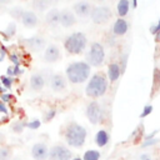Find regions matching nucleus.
I'll list each match as a JSON object with an SVG mask.
<instances>
[{"instance_id": "nucleus-15", "label": "nucleus", "mask_w": 160, "mask_h": 160, "mask_svg": "<svg viewBox=\"0 0 160 160\" xmlns=\"http://www.w3.org/2000/svg\"><path fill=\"white\" fill-rule=\"evenodd\" d=\"M76 24V15L72 10L64 9L60 11V25L62 28H71Z\"/></svg>"}, {"instance_id": "nucleus-27", "label": "nucleus", "mask_w": 160, "mask_h": 160, "mask_svg": "<svg viewBox=\"0 0 160 160\" xmlns=\"http://www.w3.org/2000/svg\"><path fill=\"white\" fill-rule=\"evenodd\" d=\"M0 82H1V85H2L4 89H10L12 86V84H14V78H10V76L4 75V76L0 78Z\"/></svg>"}, {"instance_id": "nucleus-10", "label": "nucleus", "mask_w": 160, "mask_h": 160, "mask_svg": "<svg viewBox=\"0 0 160 160\" xmlns=\"http://www.w3.org/2000/svg\"><path fill=\"white\" fill-rule=\"evenodd\" d=\"M31 156L34 160H48L49 158V146L46 142L39 141L31 146Z\"/></svg>"}, {"instance_id": "nucleus-37", "label": "nucleus", "mask_w": 160, "mask_h": 160, "mask_svg": "<svg viewBox=\"0 0 160 160\" xmlns=\"http://www.w3.org/2000/svg\"><path fill=\"white\" fill-rule=\"evenodd\" d=\"M0 112H2V114H8L9 112V109H8L6 104H4L1 100H0Z\"/></svg>"}, {"instance_id": "nucleus-16", "label": "nucleus", "mask_w": 160, "mask_h": 160, "mask_svg": "<svg viewBox=\"0 0 160 160\" xmlns=\"http://www.w3.org/2000/svg\"><path fill=\"white\" fill-rule=\"evenodd\" d=\"M20 21H21V24H22L25 28L32 29V28H35V26L39 24V18H38V15H36L34 11H31V10H25V11L22 12V16H21Z\"/></svg>"}, {"instance_id": "nucleus-5", "label": "nucleus", "mask_w": 160, "mask_h": 160, "mask_svg": "<svg viewBox=\"0 0 160 160\" xmlns=\"http://www.w3.org/2000/svg\"><path fill=\"white\" fill-rule=\"evenodd\" d=\"M85 61L94 68H99L105 61V49L101 42L94 41L91 42L89 50L85 54Z\"/></svg>"}, {"instance_id": "nucleus-42", "label": "nucleus", "mask_w": 160, "mask_h": 160, "mask_svg": "<svg viewBox=\"0 0 160 160\" xmlns=\"http://www.w3.org/2000/svg\"><path fill=\"white\" fill-rule=\"evenodd\" d=\"M131 6L132 8H136V1H131Z\"/></svg>"}, {"instance_id": "nucleus-38", "label": "nucleus", "mask_w": 160, "mask_h": 160, "mask_svg": "<svg viewBox=\"0 0 160 160\" xmlns=\"http://www.w3.org/2000/svg\"><path fill=\"white\" fill-rule=\"evenodd\" d=\"M14 66V65H12ZM24 72V70L20 68V66H14V76H18V75H21Z\"/></svg>"}, {"instance_id": "nucleus-3", "label": "nucleus", "mask_w": 160, "mask_h": 160, "mask_svg": "<svg viewBox=\"0 0 160 160\" xmlns=\"http://www.w3.org/2000/svg\"><path fill=\"white\" fill-rule=\"evenodd\" d=\"M108 85H109L108 76L104 72L98 71L88 81V85L85 88V94L91 99H99L105 95L108 90Z\"/></svg>"}, {"instance_id": "nucleus-23", "label": "nucleus", "mask_w": 160, "mask_h": 160, "mask_svg": "<svg viewBox=\"0 0 160 160\" xmlns=\"http://www.w3.org/2000/svg\"><path fill=\"white\" fill-rule=\"evenodd\" d=\"M0 160H12V150L9 146H0Z\"/></svg>"}, {"instance_id": "nucleus-12", "label": "nucleus", "mask_w": 160, "mask_h": 160, "mask_svg": "<svg viewBox=\"0 0 160 160\" xmlns=\"http://www.w3.org/2000/svg\"><path fill=\"white\" fill-rule=\"evenodd\" d=\"M25 45L32 50V51H41V50H45L46 49V40L45 38L42 36H39V35H35V36H31L29 39H25Z\"/></svg>"}, {"instance_id": "nucleus-33", "label": "nucleus", "mask_w": 160, "mask_h": 160, "mask_svg": "<svg viewBox=\"0 0 160 160\" xmlns=\"http://www.w3.org/2000/svg\"><path fill=\"white\" fill-rule=\"evenodd\" d=\"M0 100H1L4 104H6V102H10V101L12 100V95H11L10 92H4V94H1V96H0Z\"/></svg>"}, {"instance_id": "nucleus-8", "label": "nucleus", "mask_w": 160, "mask_h": 160, "mask_svg": "<svg viewBox=\"0 0 160 160\" xmlns=\"http://www.w3.org/2000/svg\"><path fill=\"white\" fill-rule=\"evenodd\" d=\"M85 115H86L88 120H89L92 125L99 124V122L101 121V108H100V104H99L96 100L90 101V102L86 105Z\"/></svg>"}, {"instance_id": "nucleus-4", "label": "nucleus", "mask_w": 160, "mask_h": 160, "mask_svg": "<svg viewBox=\"0 0 160 160\" xmlns=\"http://www.w3.org/2000/svg\"><path fill=\"white\" fill-rule=\"evenodd\" d=\"M86 46H88V38L82 31L71 32L64 40V48L70 55H79L84 52Z\"/></svg>"}, {"instance_id": "nucleus-36", "label": "nucleus", "mask_w": 160, "mask_h": 160, "mask_svg": "<svg viewBox=\"0 0 160 160\" xmlns=\"http://www.w3.org/2000/svg\"><path fill=\"white\" fill-rule=\"evenodd\" d=\"M138 160H152V158H151V155H150V154L144 152V154H141V155L138 158Z\"/></svg>"}, {"instance_id": "nucleus-41", "label": "nucleus", "mask_w": 160, "mask_h": 160, "mask_svg": "<svg viewBox=\"0 0 160 160\" xmlns=\"http://www.w3.org/2000/svg\"><path fill=\"white\" fill-rule=\"evenodd\" d=\"M71 160H82V158H80V156H76V158H72Z\"/></svg>"}, {"instance_id": "nucleus-11", "label": "nucleus", "mask_w": 160, "mask_h": 160, "mask_svg": "<svg viewBox=\"0 0 160 160\" xmlns=\"http://www.w3.org/2000/svg\"><path fill=\"white\" fill-rule=\"evenodd\" d=\"M92 9H94V6L89 1H78L72 6L74 14L76 16H79V18H88V16H90Z\"/></svg>"}, {"instance_id": "nucleus-29", "label": "nucleus", "mask_w": 160, "mask_h": 160, "mask_svg": "<svg viewBox=\"0 0 160 160\" xmlns=\"http://www.w3.org/2000/svg\"><path fill=\"white\" fill-rule=\"evenodd\" d=\"M41 122L39 119H34V120H30L29 122H26V128H29L30 130H36L38 128H40Z\"/></svg>"}, {"instance_id": "nucleus-44", "label": "nucleus", "mask_w": 160, "mask_h": 160, "mask_svg": "<svg viewBox=\"0 0 160 160\" xmlns=\"http://www.w3.org/2000/svg\"><path fill=\"white\" fill-rule=\"evenodd\" d=\"M159 160H160V159H159Z\"/></svg>"}, {"instance_id": "nucleus-13", "label": "nucleus", "mask_w": 160, "mask_h": 160, "mask_svg": "<svg viewBox=\"0 0 160 160\" xmlns=\"http://www.w3.org/2000/svg\"><path fill=\"white\" fill-rule=\"evenodd\" d=\"M61 58L60 48L55 44H50L44 50V61L45 62H56Z\"/></svg>"}, {"instance_id": "nucleus-6", "label": "nucleus", "mask_w": 160, "mask_h": 160, "mask_svg": "<svg viewBox=\"0 0 160 160\" xmlns=\"http://www.w3.org/2000/svg\"><path fill=\"white\" fill-rule=\"evenodd\" d=\"M112 18V11L109 6L106 5H99V6H94L91 14H90V19L94 24L96 25H104L106 24L110 19Z\"/></svg>"}, {"instance_id": "nucleus-30", "label": "nucleus", "mask_w": 160, "mask_h": 160, "mask_svg": "<svg viewBox=\"0 0 160 160\" xmlns=\"http://www.w3.org/2000/svg\"><path fill=\"white\" fill-rule=\"evenodd\" d=\"M56 115V110L55 109H49L45 114H44V120L45 121H50L54 119V116Z\"/></svg>"}, {"instance_id": "nucleus-28", "label": "nucleus", "mask_w": 160, "mask_h": 160, "mask_svg": "<svg viewBox=\"0 0 160 160\" xmlns=\"http://www.w3.org/2000/svg\"><path fill=\"white\" fill-rule=\"evenodd\" d=\"M5 34L8 38H12L16 34V24L15 22H10L8 25V28L5 29Z\"/></svg>"}, {"instance_id": "nucleus-20", "label": "nucleus", "mask_w": 160, "mask_h": 160, "mask_svg": "<svg viewBox=\"0 0 160 160\" xmlns=\"http://www.w3.org/2000/svg\"><path fill=\"white\" fill-rule=\"evenodd\" d=\"M110 141V135L105 129H100L95 135V144L99 148H105Z\"/></svg>"}, {"instance_id": "nucleus-34", "label": "nucleus", "mask_w": 160, "mask_h": 160, "mask_svg": "<svg viewBox=\"0 0 160 160\" xmlns=\"http://www.w3.org/2000/svg\"><path fill=\"white\" fill-rule=\"evenodd\" d=\"M151 111H152V106H151V105H146V106L144 108L142 112L140 114V118H145V116H148V115H149Z\"/></svg>"}, {"instance_id": "nucleus-9", "label": "nucleus", "mask_w": 160, "mask_h": 160, "mask_svg": "<svg viewBox=\"0 0 160 160\" xmlns=\"http://www.w3.org/2000/svg\"><path fill=\"white\" fill-rule=\"evenodd\" d=\"M49 86L55 92L64 91L66 89V86H68V79H66V76L64 74H60V72L51 74L50 78H49Z\"/></svg>"}, {"instance_id": "nucleus-26", "label": "nucleus", "mask_w": 160, "mask_h": 160, "mask_svg": "<svg viewBox=\"0 0 160 160\" xmlns=\"http://www.w3.org/2000/svg\"><path fill=\"white\" fill-rule=\"evenodd\" d=\"M25 128H26V121H15L11 125V131L15 134H20L24 131Z\"/></svg>"}, {"instance_id": "nucleus-17", "label": "nucleus", "mask_w": 160, "mask_h": 160, "mask_svg": "<svg viewBox=\"0 0 160 160\" xmlns=\"http://www.w3.org/2000/svg\"><path fill=\"white\" fill-rule=\"evenodd\" d=\"M128 30H129V22L125 19L119 18L118 20H115L112 25V34L115 36H122L128 32Z\"/></svg>"}, {"instance_id": "nucleus-43", "label": "nucleus", "mask_w": 160, "mask_h": 160, "mask_svg": "<svg viewBox=\"0 0 160 160\" xmlns=\"http://www.w3.org/2000/svg\"><path fill=\"white\" fill-rule=\"evenodd\" d=\"M2 59H4V56H2V55H0V61H2Z\"/></svg>"}, {"instance_id": "nucleus-22", "label": "nucleus", "mask_w": 160, "mask_h": 160, "mask_svg": "<svg viewBox=\"0 0 160 160\" xmlns=\"http://www.w3.org/2000/svg\"><path fill=\"white\" fill-rule=\"evenodd\" d=\"M101 156L99 150H94V149H89L84 152L82 155V160H99Z\"/></svg>"}, {"instance_id": "nucleus-19", "label": "nucleus", "mask_w": 160, "mask_h": 160, "mask_svg": "<svg viewBox=\"0 0 160 160\" xmlns=\"http://www.w3.org/2000/svg\"><path fill=\"white\" fill-rule=\"evenodd\" d=\"M121 75V70L118 62H111L108 66V80H110V82H115Z\"/></svg>"}, {"instance_id": "nucleus-14", "label": "nucleus", "mask_w": 160, "mask_h": 160, "mask_svg": "<svg viewBox=\"0 0 160 160\" xmlns=\"http://www.w3.org/2000/svg\"><path fill=\"white\" fill-rule=\"evenodd\" d=\"M46 84V76L42 72H34L30 76L29 85L34 91H41Z\"/></svg>"}, {"instance_id": "nucleus-31", "label": "nucleus", "mask_w": 160, "mask_h": 160, "mask_svg": "<svg viewBox=\"0 0 160 160\" xmlns=\"http://www.w3.org/2000/svg\"><path fill=\"white\" fill-rule=\"evenodd\" d=\"M9 59H10V61L14 64V66H20V59H19V55H18V54H15V52L10 54V55H9Z\"/></svg>"}, {"instance_id": "nucleus-7", "label": "nucleus", "mask_w": 160, "mask_h": 160, "mask_svg": "<svg viewBox=\"0 0 160 160\" xmlns=\"http://www.w3.org/2000/svg\"><path fill=\"white\" fill-rule=\"evenodd\" d=\"M72 152L64 144H55L49 149L48 160H71Z\"/></svg>"}, {"instance_id": "nucleus-40", "label": "nucleus", "mask_w": 160, "mask_h": 160, "mask_svg": "<svg viewBox=\"0 0 160 160\" xmlns=\"http://www.w3.org/2000/svg\"><path fill=\"white\" fill-rule=\"evenodd\" d=\"M155 38H156V40H158V41H160V31H159V32L155 35Z\"/></svg>"}, {"instance_id": "nucleus-21", "label": "nucleus", "mask_w": 160, "mask_h": 160, "mask_svg": "<svg viewBox=\"0 0 160 160\" xmlns=\"http://www.w3.org/2000/svg\"><path fill=\"white\" fill-rule=\"evenodd\" d=\"M129 10H130V1L129 0H120L118 2V5H116V12H118L119 18H122L124 19V16L128 15Z\"/></svg>"}, {"instance_id": "nucleus-39", "label": "nucleus", "mask_w": 160, "mask_h": 160, "mask_svg": "<svg viewBox=\"0 0 160 160\" xmlns=\"http://www.w3.org/2000/svg\"><path fill=\"white\" fill-rule=\"evenodd\" d=\"M0 92H1V94H4V92H6V91H5V89L2 88V85H1V82H0Z\"/></svg>"}, {"instance_id": "nucleus-2", "label": "nucleus", "mask_w": 160, "mask_h": 160, "mask_svg": "<svg viewBox=\"0 0 160 160\" xmlns=\"http://www.w3.org/2000/svg\"><path fill=\"white\" fill-rule=\"evenodd\" d=\"M86 136H88L86 129L82 125L78 124L76 121H70L66 125V129L64 132V139L69 146L76 148V149L82 148L86 141Z\"/></svg>"}, {"instance_id": "nucleus-25", "label": "nucleus", "mask_w": 160, "mask_h": 160, "mask_svg": "<svg viewBox=\"0 0 160 160\" xmlns=\"http://www.w3.org/2000/svg\"><path fill=\"white\" fill-rule=\"evenodd\" d=\"M24 11H25V10H24L22 8H20V6H15V8H12V9L9 10V14H10V16H11L12 19H15V20H20L21 16H22V12H24Z\"/></svg>"}, {"instance_id": "nucleus-32", "label": "nucleus", "mask_w": 160, "mask_h": 160, "mask_svg": "<svg viewBox=\"0 0 160 160\" xmlns=\"http://www.w3.org/2000/svg\"><path fill=\"white\" fill-rule=\"evenodd\" d=\"M159 85H160V70L155 69V72H154V89L158 88Z\"/></svg>"}, {"instance_id": "nucleus-24", "label": "nucleus", "mask_w": 160, "mask_h": 160, "mask_svg": "<svg viewBox=\"0 0 160 160\" xmlns=\"http://www.w3.org/2000/svg\"><path fill=\"white\" fill-rule=\"evenodd\" d=\"M50 5H51V2L50 1H46V0H36V1L32 2V8L35 10H38V11H44Z\"/></svg>"}, {"instance_id": "nucleus-35", "label": "nucleus", "mask_w": 160, "mask_h": 160, "mask_svg": "<svg viewBox=\"0 0 160 160\" xmlns=\"http://www.w3.org/2000/svg\"><path fill=\"white\" fill-rule=\"evenodd\" d=\"M150 31H151V34H154V35H156V34L160 31V19H159V21H158L155 25H152V26L150 28Z\"/></svg>"}, {"instance_id": "nucleus-18", "label": "nucleus", "mask_w": 160, "mask_h": 160, "mask_svg": "<svg viewBox=\"0 0 160 160\" xmlns=\"http://www.w3.org/2000/svg\"><path fill=\"white\" fill-rule=\"evenodd\" d=\"M45 22L51 28L58 26L60 24V10L55 8L50 9L45 15Z\"/></svg>"}, {"instance_id": "nucleus-1", "label": "nucleus", "mask_w": 160, "mask_h": 160, "mask_svg": "<svg viewBox=\"0 0 160 160\" xmlns=\"http://www.w3.org/2000/svg\"><path fill=\"white\" fill-rule=\"evenodd\" d=\"M91 66L86 61H72L66 66L65 76L71 84H82L90 78Z\"/></svg>"}]
</instances>
